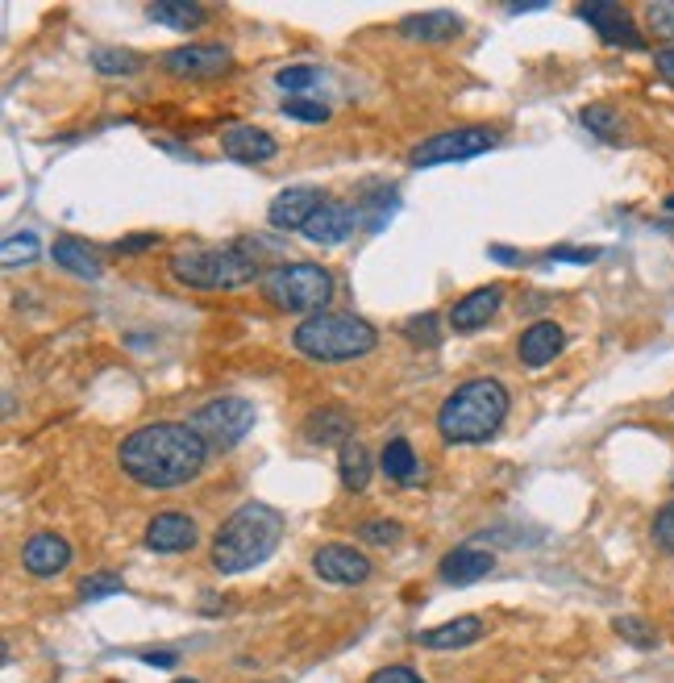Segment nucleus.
Masks as SVG:
<instances>
[{
    "label": "nucleus",
    "instance_id": "obj_1",
    "mask_svg": "<svg viewBox=\"0 0 674 683\" xmlns=\"http://www.w3.org/2000/svg\"><path fill=\"white\" fill-rule=\"evenodd\" d=\"M121 471L141 488H179L204 471L208 442L188 421H155V426L134 429L121 450Z\"/></svg>",
    "mask_w": 674,
    "mask_h": 683
},
{
    "label": "nucleus",
    "instance_id": "obj_2",
    "mask_svg": "<svg viewBox=\"0 0 674 683\" xmlns=\"http://www.w3.org/2000/svg\"><path fill=\"white\" fill-rule=\"evenodd\" d=\"M283 538V517L271 505H242L221 521L217 538H213V572L221 575H242L267 563L275 555V546Z\"/></svg>",
    "mask_w": 674,
    "mask_h": 683
},
{
    "label": "nucleus",
    "instance_id": "obj_3",
    "mask_svg": "<svg viewBox=\"0 0 674 683\" xmlns=\"http://www.w3.org/2000/svg\"><path fill=\"white\" fill-rule=\"evenodd\" d=\"M508 417V388L500 380H467L458 383L438 409V433L450 446H475L487 442Z\"/></svg>",
    "mask_w": 674,
    "mask_h": 683
},
{
    "label": "nucleus",
    "instance_id": "obj_4",
    "mask_svg": "<svg viewBox=\"0 0 674 683\" xmlns=\"http://www.w3.org/2000/svg\"><path fill=\"white\" fill-rule=\"evenodd\" d=\"M375 342V325L350 318V313H316V318L300 321L292 334V347L316 363H350V359L371 354Z\"/></svg>",
    "mask_w": 674,
    "mask_h": 683
},
{
    "label": "nucleus",
    "instance_id": "obj_5",
    "mask_svg": "<svg viewBox=\"0 0 674 683\" xmlns=\"http://www.w3.org/2000/svg\"><path fill=\"white\" fill-rule=\"evenodd\" d=\"M263 296L283 313H325L333 296V275L321 263H283L263 280Z\"/></svg>",
    "mask_w": 674,
    "mask_h": 683
},
{
    "label": "nucleus",
    "instance_id": "obj_6",
    "mask_svg": "<svg viewBox=\"0 0 674 683\" xmlns=\"http://www.w3.org/2000/svg\"><path fill=\"white\" fill-rule=\"evenodd\" d=\"M172 275L184 287H242L254 284L258 263L234 251V246H225V251H179L172 258Z\"/></svg>",
    "mask_w": 674,
    "mask_h": 683
},
{
    "label": "nucleus",
    "instance_id": "obj_7",
    "mask_svg": "<svg viewBox=\"0 0 674 683\" xmlns=\"http://www.w3.org/2000/svg\"><path fill=\"white\" fill-rule=\"evenodd\" d=\"M254 421H258V409H254L251 400L221 397V400H208L204 409H196L188 426L208 442V450H229V446H237L251 433Z\"/></svg>",
    "mask_w": 674,
    "mask_h": 683
},
{
    "label": "nucleus",
    "instance_id": "obj_8",
    "mask_svg": "<svg viewBox=\"0 0 674 683\" xmlns=\"http://www.w3.org/2000/svg\"><path fill=\"white\" fill-rule=\"evenodd\" d=\"M496 146V134L483 126H458L446 134H433L429 143L412 150V167H438V163H467Z\"/></svg>",
    "mask_w": 674,
    "mask_h": 683
},
{
    "label": "nucleus",
    "instance_id": "obj_9",
    "mask_svg": "<svg viewBox=\"0 0 674 683\" xmlns=\"http://www.w3.org/2000/svg\"><path fill=\"white\" fill-rule=\"evenodd\" d=\"M163 71H172L179 80H213V76L234 71V55L217 42H188V47L163 55Z\"/></svg>",
    "mask_w": 674,
    "mask_h": 683
},
{
    "label": "nucleus",
    "instance_id": "obj_10",
    "mask_svg": "<svg viewBox=\"0 0 674 683\" xmlns=\"http://www.w3.org/2000/svg\"><path fill=\"white\" fill-rule=\"evenodd\" d=\"M575 13H579V21H587L608 47H625V50L645 47V38H642V30L633 26V17H628L621 4H612V0H587V4L575 9Z\"/></svg>",
    "mask_w": 674,
    "mask_h": 683
},
{
    "label": "nucleus",
    "instance_id": "obj_11",
    "mask_svg": "<svg viewBox=\"0 0 674 683\" xmlns=\"http://www.w3.org/2000/svg\"><path fill=\"white\" fill-rule=\"evenodd\" d=\"M313 572L325 579V584H342V588H354L362 579H371V558L345 546V541H330L313 555Z\"/></svg>",
    "mask_w": 674,
    "mask_h": 683
},
{
    "label": "nucleus",
    "instance_id": "obj_12",
    "mask_svg": "<svg viewBox=\"0 0 674 683\" xmlns=\"http://www.w3.org/2000/svg\"><path fill=\"white\" fill-rule=\"evenodd\" d=\"M196 521H192L188 513H155L150 525H146V550H155V555H179V550H192L196 546Z\"/></svg>",
    "mask_w": 674,
    "mask_h": 683
},
{
    "label": "nucleus",
    "instance_id": "obj_13",
    "mask_svg": "<svg viewBox=\"0 0 674 683\" xmlns=\"http://www.w3.org/2000/svg\"><path fill=\"white\" fill-rule=\"evenodd\" d=\"M354 208L342 205V201H325V205L316 208L313 217H309V225L300 230V238L313 242V246H338V242H345L350 234H354Z\"/></svg>",
    "mask_w": 674,
    "mask_h": 683
},
{
    "label": "nucleus",
    "instance_id": "obj_14",
    "mask_svg": "<svg viewBox=\"0 0 674 683\" xmlns=\"http://www.w3.org/2000/svg\"><path fill=\"white\" fill-rule=\"evenodd\" d=\"M21 567L38 579H50L71 567V541L59 538V534H33L26 546H21Z\"/></svg>",
    "mask_w": 674,
    "mask_h": 683
},
{
    "label": "nucleus",
    "instance_id": "obj_15",
    "mask_svg": "<svg viewBox=\"0 0 674 683\" xmlns=\"http://www.w3.org/2000/svg\"><path fill=\"white\" fill-rule=\"evenodd\" d=\"M304 438L316 446H345L354 442V413L345 404H321L304 417Z\"/></svg>",
    "mask_w": 674,
    "mask_h": 683
},
{
    "label": "nucleus",
    "instance_id": "obj_16",
    "mask_svg": "<svg viewBox=\"0 0 674 683\" xmlns=\"http://www.w3.org/2000/svg\"><path fill=\"white\" fill-rule=\"evenodd\" d=\"M500 304H504V284L475 287V292H467L462 301H455V309H450V325H455L458 334H471V330H479V325H487V321L496 318Z\"/></svg>",
    "mask_w": 674,
    "mask_h": 683
},
{
    "label": "nucleus",
    "instance_id": "obj_17",
    "mask_svg": "<svg viewBox=\"0 0 674 683\" xmlns=\"http://www.w3.org/2000/svg\"><path fill=\"white\" fill-rule=\"evenodd\" d=\"M221 150H225V159L234 163H267L275 159L280 143L258 126H229L221 134Z\"/></svg>",
    "mask_w": 674,
    "mask_h": 683
},
{
    "label": "nucleus",
    "instance_id": "obj_18",
    "mask_svg": "<svg viewBox=\"0 0 674 683\" xmlns=\"http://www.w3.org/2000/svg\"><path fill=\"white\" fill-rule=\"evenodd\" d=\"M321 205H325V201H321V192L316 188H287L271 201L267 222L275 225V230H304L309 217H313Z\"/></svg>",
    "mask_w": 674,
    "mask_h": 683
},
{
    "label": "nucleus",
    "instance_id": "obj_19",
    "mask_svg": "<svg viewBox=\"0 0 674 683\" xmlns=\"http://www.w3.org/2000/svg\"><path fill=\"white\" fill-rule=\"evenodd\" d=\"M491 572H496V555H491V550H479V546H455V550L438 563V575L446 584H479V579Z\"/></svg>",
    "mask_w": 674,
    "mask_h": 683
},
{
    "label": "nucleus",
    "instance_id": "obj_20",
    "mask_svg": "<svg viewBox=\"0 0 674 683\" xmlns=\"http://www.w3.org/2000/svg\"><path fill=\"white\" fill-rule=\"evenodd\" d=\"M566 347V334L558 321H534L525 334H520V363L525 367H546L554 363Z\"/></svg>",
    "mask_w": 674,
    "mask_h": 683
},
{
    "label": "nucleus",
    "instance_id": "obj_21",
    "mask_svg": "<svg viewBox=\"0 0 674 683\" xmlns=\"http://www.w3.org/2000/svg\"><path fill=\"white\" fill-rule=\"evenodd\" d=\"M483 634H487L483 617H455L446 621V625H433V630L417 634V642L429 646V651H462V646H475Z\"/></svg>",
    "mask_w": 674,
    "mask_h": 683
},
{
    "label": "nucleus",
    "instance_id": "obj_22",
    "mask_svg": "<svg viewBox=\"0 0 674 683\" xmlns=\"http://www.w3.org/2000/svg\"><path fill=\"white\" fill-rule=\"evenodd\" d=\"M395 30L404 33V38H417V42H450L462 33V17L458 13H417V17H404Z\"/></svg>",
    "mask_w": 674,
    "mask_h": 683
},
{
    "label": "nucleus",
    "instance_id": "obj_23",
    "mask_svg": "<svg viewBox=\"0 0 674 683\" xmlns=\"http://www.w3.org/2000/svg\"><path fill=\"white\" fill-rule=\"evenodd\" d=\"M146 17L150 21H158V26H167V30H201L204 26V4H196V0H155L150 9H146Z\"/></svg>",
    "mask_w": 674,
    "mask_h": 683
},
{
    "label": "nucleus",
    "instance_id": "obj_24",
    "mask_svg": "<svg viewBox=\"0 0 674 683\" xmlns=\"http://www.w3.org/2000/svg\"><path fill=\"white\" fill-rule=\"evenodd\" d=\"M50 255H55V263H59V267L71 271V275H79V280H96V275H100V258H96V251L88 246V242L55 238Z\"/></svg>",
    "mask_w": 674,
    "mask_h": 683
},
{
    "label": "nucleus",
    "instance_id": "obj_25",
    "mask_svg": "<svg viewBox=\"0 0 674 683\" xmlns=\"http://www.w3.org/2000/svg\"><path fill=\"white\" fill-rule=\"evenodd\" d=\"M338 476H342L345 492H367L371 484V455L362 442H345L342 455H338Z\"/></svg>",
    "mask_w": 674,
    "mask_h": 683
},
{
    "label": "nucleus",
    "instance_id": "obj_26",
    "mask_svg": "<svg viewBox=\"0 0 674 683\" xmlns=\"http://www.w3.org/2000/svg\"><path fill=\"white\" fill-rule=\"evenodd\" d=\"M379 467H383L388 479H412L417 476V455H412V446L404 438H392V442L383 446V455H379Z\"/></svg>",
    "mask_w": 674,
    "mask_h": 683
},
{
    "label": "nucleus",
    "instance_id": "obj_27",
    "mask_svg": "<svg viewBox=\"0 0 674 683\" xmlns=\"http://www.w3.org/2000/svg\"><path fill=\"white\" fill-rule=\"evenodd\" d=\"M92 67L100 71V76H134V71H141V55L138 50L105 47L92 55Z\"/></svg>",
    "mask_w": 674,
    "mask_h": 683
},
{
    "label": "nucleus",
    "instance_id": "obj_28",
    "mask_svg": "<svg viewBox=\"0 0 674 683\" xmlns=\"http://www.w3.org/2000/svg\"><path fill=\"white\" fill-rule=\"evenodd\" d=\"M583 126L592 129L596 138H604V143H616V138H621V117H616V109H608V105H587V109H583Z\"/></svg>",
    "mask_w": 674,
    "mask_h": 683
},
{
    "label": "nucleus",
    "instance_id": "obj_29",
    "mask_svg": "<svg viewBox=\"0 0 674 683\" xmlns=\"http://www.w3.org/2000/svg\"><path fill=\"white\" fill-rule=\"evenodd\" d=\"M645 30L658 42H674V0H649L645 4Z\"/></svg>",
    "mask_w": 674,
    "mask_h": 683
},
{
    "label": "nucleus",
    "instance_id": "obj_30",
    "mask_svg": "<svg viewBox=\"0 0 674 683\" xmlns=\"http://www.w3.org/2000/svg\"><path fill=\"white\" fill-rule=\"evenodd\" d=\"M283 117H296V121H330V109L325 105H316V100H304V96H283V105H280Z\"/></svg>",
    "mask_w": 674,
    "mask_h": 683
},
{
    "label": "nucleus",
    "instance_id": "obj_31",
    "mask_svg": "<svg viewBox=\"0 0 674 683\" xmlns=\"http://www.w3.org/2000/svg\"><path fill=\"white\" fill-rule=\"evenodd\" d=\"M359 538L371 541V546H395V541L404 538V529H400V521H383V517H375V521L359 525Z\"/></svg>",
    "mask_w": 674,
    "mask_h": 683
},
{
    "label": "nucleus",
    "instance_id": "obj_32",
    "mask_svg": "<svg viewBox=\"0 0 674 683\" xmlns=\"http://www.w3.org/2000/svg\"><path fill=\"white\" fill-rule=\"evenodd\" d=\"M126 584H121V575L113 572H100V575H88L84 584H79V601H105V596H113V592H121Z\"/></svg>",
    "mask_w": 674,
    "mask_h": 683
},
{
    "label": "nucleus",
    "instance_id": "obj_33",
    "mask_svg": "<svg viewBox=\"0 0 674 683\" xmlns=\"http://www.w3.org/2000/svg\"><path fill=\"white\" fill-rule=\"evenodd\" d=\"M0 258H4V267H17V263H33V258H38V238H33V234H17V238H4V246H0Z\"/></svg>",
    "mask_w": 674,
    "mask_h": 683
},
{
    "label": "nucleus",
    "instance_id": "obj_34",
    "mask_svg": "<svg viewBox=\"0 0 674 683\" xmlns=\"http://www.w3.org/2000/svg\"><path fill=\"white\" fill-rule=\"evenodd\" d=\"M612 625H616V634L625 637V642H633V646H654V642H658V634H654L642 617H616Z\"/></svg>",
    "mask_w": 674,
    "mask_h": 683
},
{
    "label": "nucleus",
    "instance_id": "obj_35",
    "mask_svg": "<svg viewBox=\"0 0 674 683\" xmlns=\"http://www.w3.org/2000/svg\"><path fill=\"white\" fill-rule=\"evenodd\" d=\"M275 84H280L283 92H309L316 84V67H283Z\"/></svg>",
    "mask_w": 674,
    "mask_h": 683
},
{
    "label": "nucleus",
    "instance_id": "obj_36",
    "mask_svg": "<svg viewBox=\"0 0 674 683\" xmlns=\"http://www.w3.org/2000/svg\"><path fill=\"white\" fill-rule=\"evenodd\" d=\"M404 334L412 338V342H424V347H438V338H441V330H438V313H424V318L404 321Z\"/></svg>",
    "mask_w": 674,
    "mask_h": 683
},
{
    "label": "nucleus",
    "instance_id": "obj_37",
    "mask_svg": "<svg viewBox=\"0 0 674 683\" xmlns=\"http://www.w3.org/2000/svg\"><path fill=\"white\" fill-rule=\"evenodd\" d=\"M654 541H658L662 550H674V500L654 513Z\"/></svg>",
    "mask_w": 674,
    "mask_h": 683
},
{
    "label": "nucleus",
    "instance_id": "obj_38",
    "mask_svg": "<svg viewBox=\"0 0 674 683\" xmlns=\"http://www.w3.org/2000/svg\"><path fill=\"white\" fill-rule=\"evenodd\" d=\"M367 683H424V680L412 667H400V663H395V667H379Z\"/></svg>",
    "mask_w": 674,
    "mask_h": 683
},
{
    "label": "nucleus",
    "instance_id": "obj_39",
    "mask_svg": "<svg viewBox=\"0 0 674 683\" xmlns=\"http://www.w3.org/2000/svg\"><path fill=\"white\" fill-rule=\"evenodd\" d=\"M549 258H566V263H596L599 258V251L596 246H558V251H549Z\"/></svg>",
    "mask_w": 674,
    "mask_h": 683
},
{
    "label": "nucleus",
    "instance_id": "obj_40",
    "mask_svg": "<svg viewBox=\"0 0 674 683\" xmlns=\"http://www.w3.org/2000/svg\"><path fill=\"white\" fill-rule=\"evenodd\" d=\"M155 234H134V238L117 242V255H141V251H155Z\"/></svg>",
    "mask_w": 674,
    "mask_h": 683
},
{
    "label": "nucleus",
    "instance_id": "obj_41",
    "mask_svg": "<svg viewBox=\"0 0 674 683\" xmlns=\"http://www.w3.org/2000/svg\"><path fill=\"white\" fill-rule=\"evenodd\" d=\"M654 67H658V76L666 84H674V47H666V50H658L654 55Z\"/></svg>",
    "mask_w": 674,
    "mask_h": 683
},
{
    "label": "nucleus",
    "instance_id": "obj_42",
    "mask_svg": "<svg viewBox=\"0 0 674 683\" xmlns=\"http://www.w3.org/2000/svg\"><path fill=\"white\" fill-rule=\"evenodd\" d=\"M141 663H150V667H175V654L172 651H146L141 654Z\"/></svg>",
    "mask_w": 674,
    "mask_h": 683
},
{
    "label": "nucleus",
    "instance_id": "obj_43",
    "mask_svg": "<svg viewBox=\"0 0 674 683\" xmlns=\"http://www.w3.org/2000/svg\"><path fill=\"white\" fill-rule=\"evenodd\" d=\"M537 9H546V0H512L508 4V13L517 17V13H537Z\"/></svg>",
    "mask_w": 674,
    "mask_h": 683
},
{
    "label": "nucleus",
    "instance_id": "obj_44",
    "mask_svg": "<svg viewBox=\"0 0 674 683\" xmlns=\"http://www.w3.org/2000/svg\"><path fill=\"white\" fill-rule=\"evenodd\" d=\"M491 255L500 258V263H520V255L517 251H508V246H491Z\"/></svg>",
    "mask_w": 674,
    "mask_h": 683
},
{
    "label": "nucleus",
    "instance_id": "obj_45",
    "mask_svg": "<svg viewBox=\"0 0 674 683\" xmlns=\"http://www.w3.org/2000/svg\"><path fill=\"white\" fill-rule=\"evenodd\" d=\"M666 208H674V196H666Z\"/></svg>",
    "mask_w": 674,
    "mask_h": 683
},
{
    "label": "nucleus",
    "instance_id": "obj_46",
    "mask_svg": "<svg viewBox=\"0 0 674 683\" xmlns=\"http://www.w3.org/2000/svg\"><path fill=\"white\" fill-rule=\"evenodd\" d=\"M175 683H201V680H175Z\"/></svg>",
    "mask_w": 674,
    "mask_h": 683
}]
</instances>
